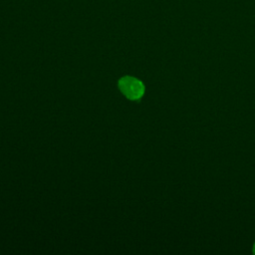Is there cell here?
<instances>
[{"mask_svg": "<svg viewBox=\"0 0 255 255\" xmlns=\"http://www.w3.org/2000/svg\"><path fill=\"white\" fill-rule=\"evenodd\" d=\"M121 93L130 101L141 99L145 93L144 84L137 78L132 76H124L118 82Z\"/></svg>", "mask_w": 255, "mask_h": 255, "instance_id": "6da1fadb", "label": "cell"}, {"mask_svg": "<svg viewBox=\"0 0 255 255\" xmlns=\"http://www.w3.org/2000/svg\"><path fill=\"white\" fill-rule=\"evenodd\" d=\"M253 253L255 254V243H254V245H253Z\"/></svg>", "mask_w": 255, "mask_h": 255, "instance_id": "7a4b0ae2", "label": "cell"}]
</instances>
